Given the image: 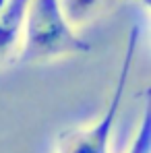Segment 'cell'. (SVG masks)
<instances>
[{
  "label": "cell",
  "mask_w": 151,
  "mask_h": 153,
  "mask_svg": "<svg viewBox=\"0 0 151 153\" xmlns=\"http://www.w3.org/2000/svg\"><path fill=\"white\" fill-rule=\"evenodd\" d=\"M87 50L89 44L64 17L60 0H29L19 62L44 64Z\"/></svg>",
  "instance_id": "obj_1"
},
{
  "label": "cell",
  "mask_w": 151,
  "mask_h": 153,
  "mask_svg": "<svg viewBox=\"0 0 151 153\" xmlns=\"http://www.w3.org/2000/svg\"><path fill=\"white\" fill-rule=\"evenodd\" d=\"M29 0H8L0 13V68L17 60Z\"/></svg>",
  "instance_id": "obj_3"
},
{
  "label": "cell",
  "mask_w": 151,
  "mask_h": 153,
  "mask_svg": "<svg viewBox=\"0 0 151 153\" xmlns=\"http://www.w3.org/2000/svg\"><path fill=\"white\" fill-rule=\"evenodd\" d=\"M112 2L114 0H60V6L68 23L79 29L91 23L93 19H97Z\"/></svg>",
  "instance_id": "obj_4"
},
{
  "label": "cell",
  "mask_w": 151,
  "mask_h": 153,
  "mask_svg": "<svg viewBox=\"0 0 151 153\" xmlns=\"http://www.w3.org/2000/svg\"><path fill=\"white\" fill-rule=\"evenodd\" d=\"M6 4H8V0H0V13H2V8H4Z\"/></svg>",
  "instance_id": "obj_6"
},
{
  "label": "cell",
  "mask_w": 151,
  "mask_h": 153,
  "mask_svg": "<svg viewBox=\"0 0 151 153\" xmlns=\"http://www.w3.org/2000/svg\"><path fill=\"white\" fill-rule=\"evenodd\" d=\"M126 153H151V112L145 108L143 118L135 130L130 145L126 147Z\"/></svg>",
  "instance_id": "obj_5"
},
{
  "label": "cell",
  "mask_w": 151,
  "mask_h": 153,
  "mask_svg": "<svg viewBox=\"0 0 151 153\" xmlns=\"http://www.w3.org/2000/svg\"><path fill=\"white\" fill-rule=\"evenodd\" d=\"M137 39H139V29H132L130 35H128V44H126L122 62H120L118 81H116V87L110 95V102L106 105V110L91 124H81V126L60 132L56 143H54L52 153H112L114 126H116L118 112H120V105H122L126 81H128L130 68H132V60H135V52H137Z\"/></svg>",
  "instance_id": "obj_2"
}]
</instances>
